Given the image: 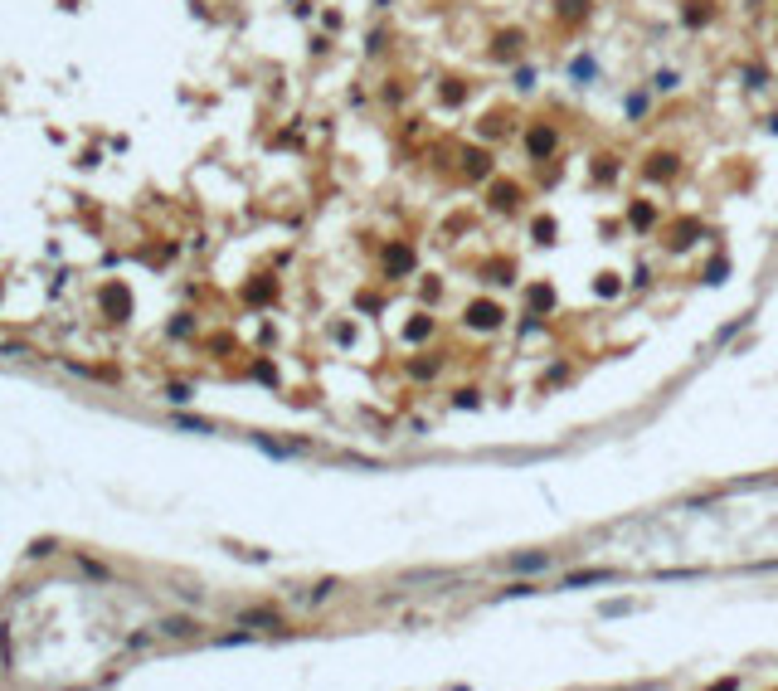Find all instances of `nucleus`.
Here are the masks:
<instances>
[{
  "label": "nucleus",
  "mask_w": 778,
  "mask_h": 691,
  "mask_svg": "<svg viewBox=\"0 0 778 691\" xmlns=\"http://www.w3.org/2000/svg\"><path fill=\"white\" fill-rule=\"evenodd\" d=\"M608 579H618V574L613 570H579V574L565 579V589H579V584H608Z\"/></svg>",
  "instance_id": "f257e3e1"
},
{
  "label": "nucleus",
  "mask_w": 778,
  "mask_h": 691,
  "mask_svg": "<svg viewBox=\"0 0 778 691\" xmlns=\"http://www.w3.org/2000/svg\"><path fill=\"white\" fill-rule=\"evenodd\" d=\"M550 565V555H516L511 560V570H521V574H535V570H545Z\"/></svg>",
  "instance_id": "f03ea898"
},
{
  "label": "nucleus",
  "mask_w": 778,
  "mask_h": 691,
  "mask_svg": "<svg viewBox=\"0 0 778 691\" xmlns=\"http://www.w3.org/2000/svg\"><path fill=\"white\" fill-rule=\"evenodd\" d=\"M176 423H180V429H195V434H209V419H190V414H180Z\"/></svg>",
  "instance_id": "7ed1b4c3"
},
{
  "label": "nucleus",
  "mask_w": 778,
  "mask_h": 691,
  "mask_svg": "<svg viewBox=\"0 0 778 691\" xmlns=\"http://www.w3.org/2000/svg\"><path fill=\"white\" fill-rule=\"evenodd\" d=\"M165 633H176V637H185V633H190V623H185V618H171V623H165Z\"/></svg>",
  "instance_id": "20e7f679"
},
{
  "label": "nucleus",
  "mask_w": 778,
  "mask_h": 691,
  "mask_svg": "<svg viewBox=\"0 0 778 691\" xmlns=\"http://www.w3.org/2000/svg\"><path fill=\"white\" fill-rule=\"evenodd\" d=\"M165 395H171L176 404H185V399H190V385H171V390H165Z\"/></svg>",
  "instance_id": "39448f33"
}]
</instances>
